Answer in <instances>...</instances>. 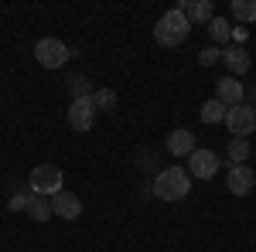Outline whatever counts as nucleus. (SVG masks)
Wrapping results in <instances>:
<instances>
[{"label":"nucleus","instance_id":"17","mask_svg":"<svg viewBox=\"0 0 256 252\" xmlns=\"http://www.w3.org/2000/svg\"><path fill=\"white\" fill-rule=\"evenodd\" d=\"M236 20H256V0H232Z\"/></svg>","mask_w":256,"mask_h":252},{"label":"nucleus","instance_id":"10","mask_svg":"<svg viewBox=\"0 0 256 252\" xmlns=\"http://www.w3.org/2000/svg\"><path fill=\"white\" fill-rule=\"evenodd\" d=\"M242 96H246V89H242V82H236L232 75H226V78H218L216 82V99L222 102V106H242Z\"/></svg>","mask_w":256,"mask_h":252},{"label":"nucleus","instance_id":"14","mask_svg":"<svg viewBox=\"0 0 256 252\" xmlns=\"http://www.w3.org/2000/svg\"><path fill=\"white\" fill-rule=\"evenodd\" d=\"M226 113H229V106H222L218 99H208V102H202V123H208V126H216V123H226Z\"/></svg>","mask_w":256,"mask_h":252},{"label":"nucleus","instance_id":"20","mask_svg":"<svg viewBox=\"0 0 256 252\" xmlns=\"http://www.w3.org/2000/svg\"><path fill=\"white\" fill-rule=\"evenodd\" d=\"M68 89H72V99H86V96H92V85H89V82H86L82 75H72Z\"/></svg>","mask_w":256,"mask_h":252},{"label":"nucleus","instance_id":"22","mask_svg":"<svg viewBox=\"0 0 256 252\" xmlns=\"http://www.w3.org/2000/svg\"><path fill=\"white\" fill-rule=\"evenodd\" d=\"M198 61H202V65H216V61H222V51H218V48H202V51H198Z\"/></svg>","mask_w":256,"mask_h":252},{"label":"nucleus","instance_id":"18","mask_svg":"<svg viewBox=\"0 0 256 252\" xmlns=\"http://www.w3.org/2000/svg\"><path fill=\"white\" fill-rule=\"evenodd\" d=\"M208 34H212V41H229V34H232V27H229V20L212 17V20H208Z\"/></svg>","mask_w":256,"mask_h":252},{"label":"nucleus","instance_id":"15","mask_svg":"<svg viewBox=\"0 0 256 252\" xmlns=\"http://www.w3.org/2000/svg\"><path fill=\"white\" fill-rule=\"evenodd\" d=\"M28 215H31L34 222H48V218H52V201L31 191V201H28Z\"/></svg>","mask_w":256,"mask_h":252},{"label":"nucleus","instance_id":"5","mask_svg":"<svg viewBox=\"0 0 256 252\" xmlns=\"http://www.w3.org/2000/svg\"><path fill=\"white\" fill-rule=\"evenodd\" d=\"M34 55H38V65H44V68H62L68 61V48L58 38H38Z\"/></svg>","mask_w":256,"mask_h":252},{"label":"nucleus","instance_id":"9","mask_svg":"<svg viewBox=\"0 0 256 252\" xmlns=\"http://www.w3.org/2000/svg\"><path fill=\"white\" fill-rule=\"evenodd\" d=\"M48 201H52V215H58L65 222H76L82 215V201L72 191H58L55 198H48Z\"/></svg>","mask_w":256,"mask_h":252},{"label":"nucleus","instance_id":"3","mask_svg":"<svg viewBox=\"0 0 256 252\" xmlns=\"http://www.w3.org/2000/svg\"><path fill=\"white\" fill-rule=\"evenodd\" d=\"M31 191L41 198H55L62 191V171L58 164H38L31 171Z\"/></svg>","mask_w":256,"mask_h":252},{"label":"nucleus","instance_id":"1","mask_svg":"<svg viewBox=\"0 0 256 252\" xmlns=\"http://www.w3.org/2000/svg\"><path fill=\"white\" fill-rule=\"evenodd\" d=\"M188 34H192V20L181 14V7H171V10L154 24V38H158V44H164V48L184 44Z\"/></svg>","mask_w":256,"mask_h":252},{"label":"nucleus","instance_id":"6","mask_svg":"<svg viewBox=\"0 0 256 252\" xmlns=\"http://www.w3.org/2000/svg\"><path fill=\"white\" fill-rule=\"evenodd\" d=\"M226 126H229V133L232 136H246L256 130V109L253 106H232L229 113H226Z\"/></svg>","mask_w":256,"mask_h":252},{"label":"nucleus","instance_id":"7","mask_svg":"<svg viewBox=\"0 0 256 252\" xmlns=\"http://www.w3.org/2000/svg\"><path fill=\"white\" fill-rule=\"evenodd\" d=\"M256 188V171L250 164H236L229 167V177H226V191L236 194V198H246V194Z\"/></svg>","mask_w":256,"mask_h":252},{"label":"nucleus","instance_id":"11","mask_svg":"<svg viewBox=\"0 0 256 252\" xmlns=\"http://www.w3.org/2000/svg\"><path fill=\"white\" fill-rule=\"evenodd\" d=\"M222 65H226L232 75H246V72H250V65H253V58H250V51H246L242 44H232V48H226V51H222Z\"/></svg>","mask_w":256,"mask_h":252},{"label":"nucleus","instance_id":"8","mask_svg":"<svg viewBox=\"0 0 256 252\" xmlns=\"http://www.w3.org/2000/svg\"><path fill=\"white\" fill-rule=\"evenodd\" d=\"M216 171H218V157L212 154V150H195V154L188 157V174L192 177H198V181H208V177H216Z\"/></svg>","mask_w":256,"mask_h":252},{"label":"nucleus","instance_id":"19","mask_svg":"<svg viewBox=\"0 0 256 252\" xmlns=\"http://www.w3.org/2000/svg\"><path fill=\"white\" fill-rule=\"evenodd\" d=\"M92 102H96V109H116V92L99 89V92H92Z\"/></svg>","mask_w":256,"mask_h":252},{"label":"nucleus","instance_id":"2","mask_svg":"<svg viewBox=\"0 0 256 252\" xmlns=\"http://www.w3.org/2000/svg\"><path fill=\"white\" fill-rule=\"evenodd\" d=\"M150 191L158 194L160 201H181V198H188V191H192V174L184 167H164L154 177V188Z\"/></svg>","mask_w":256,"mask_h":252},{"label":"nucleus","instance_id":"4","mask_svg":"<svg viewBox=\"0 0 256 252\" xmlns=\"http://www.w3.org/2000/svg\"><path fill=\"white\" fill-rule=\"evenodd\" d=\"M96 102H92V96L86 99H72V106H68V126L76 130V133H86V130H92V123H96Z\"/></svg>","mask_w":256,"mask_h":252},{"label":"nucleus","instance_id":"16","mask_svg":"<svg viewBox=\"0 0 256 252\" xmlns=\"http://www.w3.org/2000/svg\"><path fill=\"white\" fill-rule=\"evenodd\" d=\"M229 160L232 164H246L250 160V140L246 136H232L229 140Z\"/></svg>","mask_w":256,"mask_h":252},{"label":"nucleus","instance_id":"13","mask_svg":"<svg viewBox=\"0 0 256 252\" xmlns=\"http://www.w3.org/2000/svg\"><path fill=\"white\" fill-rule=\"evenodd\" d=\"M168 150L174 157H192L198 150L195 147V133L192 130H174V133L168 136Z\"/></svg>","mask_w":256,"mask_h":252},{"label":"nucleus","instance_id":"21","mask_svg":"<svg viewBox=\"0 0 256 252\" xmlns=\"http://www.w3.org/2000/svg\"><path fill=\"white\" fill-rule=\"evenodd\" d=\"M28 201H31V188L28 191H14L10 194V212H28Z\"/></svg>","mask_w":256,"mask_h":252},{"label":"nucleus","instance_id":"12","mask_svg":"<svg viewBox=\"0 0 256 252\" xmlns=\"http://www.w3.org/2000/svg\"><path fill=\"white\" fill-rule=\"evenodd\" d=\"M178 7H181V14L192 20V24H208V20L216 17V10H212V0H181Z\"/></svg>","mask_w":256,"mask_h":252}]
</instances>
